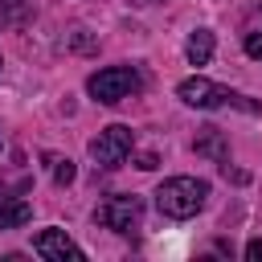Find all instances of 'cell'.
Listing matches in <instances>:
<instances>
[{
	"label": "cell",
	"instance_id": "obj_16",
	"mask_svg": "<svg viewBox=\"0 0 262 262\" xmlns=\"http://www.w3.org/2000/svg\"><path fill=\"white\" fill-rule=\"evenodd\" d=\"M131 4H160V0H131Z\"/></svg>",
	"mask_w": 262,
	"mask_h": 262
},
{
	"label": "cell",
	"instance_id": "obj_14",
	"mask_svg": "<svg viewBox=\"0 0 262 262\" xmlns=\"http://www.w3.org/2000/svg\"><path fill=\"white\" fill-rule=\"evenodd\" d=\"M246 258H250V262H262V242H258V237L246 246Z\"/></svg>",
	"mask_w": 262,
	"mask_h": 262
},
{
	"label": "cell",
	"instance_id": "obj_6",
	"mask_svg": "<svg viewBox=\"0 0 262 262\" xmlns=\"http://www.w3.org/2000/svg\"><path fill=\"white\" fill-rule=\"evenodd\" d=\"M33 250H37L45 262H82V258H86L82 246H74V242L66 237V229H41V233L33 237Z\"/></svg>",
	"mask_w": 262,
	"mask_h": 262
},
{
	"label": "cell",
	"instance_id": "obj_12",
	"mask_svg": "<svg viewBox=\"0 0 262 262\" xmlns=\"http://www.w3.org/2000/svg\"><path fill=\"white\" fill-rule=\"evenodd\" d=\"M70 49H78V53H90V49H94V37H86V29H78V33L70 37Z\"/></svg>",
	"mask_w": 262,
	"mask_h": 262
},
{
	"label": "cell",
	"instance_id": "obj_15",
	"mask_svg": "<svg viewBox=\"0 0 262 262\" xmlns=\"http://www.w3.org/2000/svg\"><path fill=\"white\" fill-rule=\"evenodd\" d=\"M156 164H160V160H156V151H143V156H139V168H143V172H151Z\"/></svg>",
	"mask_w": 262,
	"mask_h": 262
},
{
	"label": "cell",
	"instance_id": "obj_7",
	"mask_svg": "<svg viewBox=\"0 0 262 262\" xmlns=\"http://www.w3.org/2000/svg\"><path fill=\"white\" fill-rule=\"evenodd\" d=\"M192 147H196V156H209L213 164H229V143H225V135L217 127H201Z\"/></svg>",
	"mask_w": 262,
	"mask_h": 262
},
{
	"label": "cell",
	"instance_id": "obj_8",
	"mask_svg": "<svg viewBox=\"0 0 262 262\" xmlns=\"http://www.w3.org/2000/svg\"><path fill=\"white\" fill-rule=\"evenodd\" d=\"M29 217H33L29 201H20V196H12V192L0 188V229H16V225H25Z\"/></svg>",
	"mask_w": 262,
	"mask_h": 262
},
{
	"label": "cell",
	"instance_id": "obj_2",
	"mask_svg": "<svg viewBox=\"0 0 262 262\" xmlns=\"http://www.w3.org/2000/svg\"><path fill=\"white\" fill-rule=\"evenodd\" d=\"M176 94H180V102H188V106H196V111H217V106H237V111H246V115H258L262 106L254 102V98H246V94H237V90H229V86H217V82H209V78H184L180 86H176Z\"/></svg>",
	"mask_w": 262,
	"mask_h": 262
},
{
	"label": "cell",
	"instance_id": "obj_5",
	"mask_svg": "<svg viewBox=\"0 0 262 262\" xmlns=\"http://www.w3.org/2000/svg\"><path fill=\"white\" fill-rule=\"evenodd\" d=\"M131 147H135V131H131V127H123V123L102 127V131L90 139V156H94L102 168H119V164L131 156Z\"/></svg>",
	"mask_w": 262,
	"mask_h": 262
},
{
	"label": "cell",
	"instance_id": "obj_3",
	"mask_svg": "<svg viewBox=\"0 0 262 262\" xmlns=\"http://www.w3.org/2000/svg\"><path fill=\"white\" fill-rule=\"evenodd\" d=\"M86 90H90V98H94V102L115 106V102H123L127 94L143 90V78H139V70H135V66H106V70L90 74Z\"/></svg>",
	"mask_w": 262,
	"mask_h": 262
},
{
	"label": "cell",
	"instance_id": "obj_13",
	"mask_svg": "<svg viewBox=\"0 0 262 262\" xmlns=\"http://www.w3.org/2000/svg\"><path fill=\"white\" fill-rule=\"evenodd\" d=\"M246 53L254 61H262V33H246Z\"/></svg>",
	"mask_w": 262,
	"mask_h": 262
},
{
	"label": "cell",
	"instance_id": "obj_11",
	"mask_svg": "<svg viewBox=\"0 0 262 262\" xmlns=\"http://www.w3.org/2000/svg\"><path fill=\"white\" fill-rule=\"evenodd\" d=\"M49 164H53V180H57V184H70V180H74V164H70V160H53V156H49Z\"/></svg>",
	"mask_w": 262,
	"mask_h": 262
},
{
	"label": "cell",
	"instance_id": "obj_1",
	"mask_svg": "<svg viewBox=\"0 0 262 262\" xmlns=\"http://www.w3.org/2000/svg\"><path fill=\"white\" fill-rule=\"evenodd\" d=\"M205 196H209V184L196 180V176H168L160 188H156V209L172 221H188L192 213L205 209Z\"/></svg>",
	"mask_w": 262,
	"mask_h": 262
},
{
	"label": "cell",
	"instance_id": "obj_4",
	"mask_svg": "<svg viewBox=\"0 0 262 262\" xmlns=\"http://www.w3.org/2000/svg\"><path fill=\"white\" fill-rule=\"evenodd\" d=\"M94 221L111 233H135L139 221H143V201L131 196V192H115L94 209Z\"/></svg>",
	"mask_w": 262,
	"mask_h": 262
},
{
	"label": "cell",
	"instance_id": "obj_9",
	"mask_svg": "<svg viewBox=\"0 0 262 262\" xmlns=\"http://www.w3.org/2000/svg\"><path fill=\"white\" fill-rule=\"evenodd\" d=\"M184 57H188V66H209V57H213V33L209 29H192L188 41H184Z\"/></svg>",
	"mask_w": 262,
	"mask_h": 262
},
{
	"label": "cell",
	"instance_id": "obj_10",
	"mask_svg": "<svg viewBox=\"0 0 262 262\" xmlns=\"http://www.w3.org/2000/svg\"><path fill=\"white\" fill-rule=\"evenodd\" d=\"M33 16V0H0V29H20Z\"/></svg>",
	"mask_w": 262,
	"mask_h": 262
}]
</instances>
